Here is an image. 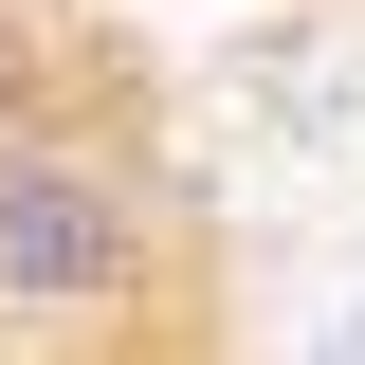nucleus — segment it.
I'll return each instance as SVG.
<instances>
[{"label": "nucleus", "instance_id": "obj_2", "mask_svg": "<svg viewBox=\"0 0 365 365\" xmlns=\"http://www.w3.org/2000/svg\"><path fill=\"white\" fill-rule=\"evenodd\" d=\"M110 19H165V0H110ZM237 19H311V0H237Z\"/></svg>", "mask_w": 365, "mask_h": 365}, {"label": "nucleus", "instance_id": "obj_1", "mask_svg": "<svg viewBox=\"0 0 365 365\" xmlns=\"http://www.w3.org/2000/svg\"><path fill=\"white\" fill-rule=\"evenodd\" d=\"M0 365H274L165 19L0 0Z\"/></svg>", "mask_w": 365, "mask_h": 365}]
</instances>
